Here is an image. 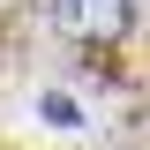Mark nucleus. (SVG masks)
I'll return each instance as SVG.
<instances>
[{
  "label": "nucleus",
  "instance_id": "f03ea898",
  "mask_svg": "<svg viewBox=\"0 0 150 150\" xmlns=\"http://www.w3.org/2000/svg\"><path fill=\"white\" fill-rule=\"evenodd\" d=\"M38 112H45V120H53V128H75V120H83V112H75V98H60V90L45 98V105H38Z\"/></svg>",
  "mask_w": 150,
  "mask_h": 150
},
{
  "label": "nucleus",
  "instance_id": "f257e3e1",
  "mask_svg": "<svg viewBox=\"0 0 150 150\" xmlns=\"http://www.w3.org/2000/svg\"><path fill=\"white\" fill-rule=\"evenodd\" d=\"M53 23L68 38H120L135 23V0H53Z\"/></svg>",
  "mask_w": 150,
  "mask_h": 150
}]
</instances>
